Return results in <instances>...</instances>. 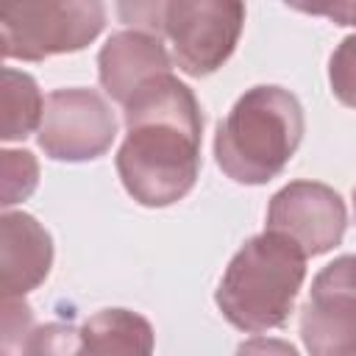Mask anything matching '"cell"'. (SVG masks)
I'll use <instances>...</instances> for the list:
<instances>
[{
	"instance_id": "2e32d148",
	"label": "cell",
	"mask_w": 356,
	"mask_h": 356,
	"mask_svg": "<svg viewBox=\"0 0 356 356\" xmlns=\"http://www.w3.org/2000/svg\"><path fill=\"white\" fill-rule=\"evenodd\" d=\"M78 350H81V331L61 323L33 328L25 342V353H78Z\"/></svg>"
},
{
	"instance_id": "4fadbf2b",
	"label": "cell",
	"mask_w": 356,
	"mask_h": 356,
	"mask_svg": "<svg viewBox=\"0 0 356 356\" xmlns=\"http://www.w3.org/2000/svg\"><path fill=\"white\" fill-rule=\"evenodd\" d=\"M0 203L11 209L14 203L31 197L39 184V161L31 150H3L0 153Z\"/></svg>"
},
{
	"instance_id": "6da1fadb",
	"label": "cell",
	"mask_w": 356,
	"mask_h": 356,
	"mask_svg": "<svg viewBox=\"0 0 356 356\" xmlns=\"http://www.w3.org/2000/svg\"><path fill=\"white\" fill-rule=\"evenodd\" d=\"M122 122L117 175L125 192L147 209L186 197L200 175L203 114L195 92L172 72L153 75L122 103Z\"/></svg>"
},
{
	"instance_id": "7a4b0ae2",
	"label": "cell",
	"mask_w": 356,
	"mask_h": 356,
	"mask_svg": "<svg viewBox=\"0 0 356 356\" xmlns=\"http://www.w3.org/2000/svg\"><path fill=\"white\" fill-rule=\"evenodd\" d=\"M306 259L303 248L286 234L267 228L264 234L250 236L220 278L214 295L217 309L245 334L281 328L303 286Z\"/></svg>"
},
{
	"instance_id": "7c38bea8",
	"label": "cell",
	"mask_w": 356,
	"mask_h": 356,
	"mask_svg": "<svg viewBox=\"0 0 356 356\" xmlns=\"http://www.w3.org/2000/svg\"><path fill=\"white\" fill-rule=\"evenodd\" d=\"M44 117V97L33 75L3 67V139L17 142L39 131Z\"/></svg>"
},
{
	"instance_id": "5bb4252c",
	"label": "cell",
	"mask_w": 356,
	"mask_h": 356,
	"mask_svg": "<svg viewBox=\"0 0 356 356\" xmlns=\"http://www.w3.org/2000/svg\"><path fill=\"white\" fill-rule=\"evenodd\" d=\"M331 92L342 106L356 108V33L345 36L328 61Z\"/></svg>"
},
{
	"instance_id": "5b68a950",
	"label": "cell",
	"mask_w": 356,
	"mask_h": 356,
	"mask_svg": "<svg viewBox=\"0 0 356 356\" xmlns=\"http://www.w3.org/2000/svg\"><path fill=\"white\" fill-rule=\"evenodd\" d=\"M245 0H167L164 36L181 72L203 78L217 72L239 44Z\"/></svg>"
},
{
	"instance_id": "30bf717a",
	"label": "cell",
	"mask_w": 356,
	"mask_h": 356,
	"mask_svg": "<svg viewBox=\"0 0 356 356\" xmlns=\"http://www.w3.org/2000/svg\"><path fill=\"white\" fill-rule=\"evenodd\" d=\"M170 70H172V58L164 50L161 36L136 28L111 33L97 53L100 86L117 103H125L145 81Z\"/></svg>"
},
{
	"instance_id": "ac0fdd59",
	"label": "cell",
	"mask_w": 356,
	"mask_h": 356,
	"mask_svg": "<svg viewBox=\"0 0 356 356\" xmlns=\"http://www.w3.org/2000/svg\"><path fill=\"white\" fill-rule=\"evenodd\" d=\"M289 8L312 17H328L334 25H350L356 0H284Z\"/></svg>"
},
{
	"instance_id": "3957f363",
	"label": "cell",
	"mask_w": 356,
	"mask_h": 356,
	"mask_svg": "<svg viewBox=\"0 0 356 356\" xmlns=\"http://www.w3.org/2000/svg\"><path fill=\"white\" fill-rule=\"evenodd\" d=\"M303 106L292 92L253 86L217 125L214 156L231 181L259 186L284 172L303 142Z\"/></svg>"
},
{
	"instance_id": "8992f818",
	"label": "cell",
	"mask_w": 356,
	"mask_h": 356,
	"mask_svg": "<svg viewBox=\"0 0 356 356\" xmlns=\"http://www.w3.org/2000/svg\"><path fill=\"white\" fill-rule=\"evenodd\" d=\"M39 147L56 161H92L117 136V117L95 89H56L44 97Z\"/></svg>"
},
{
	"instance_id": "d6986e66",
	"label": "cell",
	"mask_w": 356,
	"mask_h": 356,
	"mask_svg": "<svg viewBox=\"0 0 356 356\" xmlns=\"http://www.w3.org/2000/svg\"><path fill=\"white\" fill-rule=\"evenodd\" d=\"M353 214H356V189H353Z\"/></svg>"
},
{
	"instance_id": "ffe728a7",
	"label": "cell",
	"mask_w": 356,
	"mask_h": 356,
	"mask_svg": "<svg viewBox=\"0 0 356 356\" xmlns=\"http://www.w3.org/2000/svg\"><path fill=\"white\" fill-rule=\"evenodd\" d=\"M350 25H356V11H353V19H350Z\"/></svg>"
},
{
	"instance_id": "e0dca14e",
	"label": "cell",
	"mask_w": 356,
	"mask_h": 356,
	"mask_svg": "<svg viewBox=\"0 0 356 356\" xmlns=\"http://www.w3.org/2000/svg\"><path fill=\"white\" fill-rule=\"evenodd\" d=\"M31 331H33V314L25 298H3V350L14 353L17 337H22V350H25Z\"/></svg>"
},
{
	"instance_id": "277c9868",
	"label": "cell",
	"mask_w": 356,
	"mask_h": 356,
	"mask_svg": "<svg viewBox=\"0 0 356 356\" xmlns=\"http://www.w3.org/2000/svg\"><path fill=\"white\" fill-rule=\"evenodd\" d=\"M106 25L103 0H0L3 58L44 61L78 53Z\"/></svg>"
},
{
	"instance_id": "8fae6325",
	"label": "cell",
	"mask_w": 356,
	"mask_h": 356,
	"mask_svg": "<svg viewBox=\"0 0 356 356\" xmlns=\"http://www.w3.org/2000/svg\"><path fill=\"white\" fill-rule=\"evenodd\" d=\"M150 323L128 309H100L81 328V353H150Z\"/></svg>"
},
{
	"instance_id": "ba28073f",
	"label": "cell",
	"mask_w": 356,
	"mask_h": 356,
	"mask_svg": "<svg viewBox=\"0 0 356 356\" xmlns=\"http://www.w3.org/2000/svg\"><path fill=\"white\" fill-rule=\"evenodd\" d=\"M267 228L295 239L306 256H320L342 242L348 209L331 186L317 181H292L270 197Z\"/></svg>"
},
{
	"instance_id": "52a82bcc",
	"label": "cell",
	"mask_w": 356,
	"mask_h": 356,
	"mask_svg": "<svg viewBox=\"0 0 356 356\" xmlns=\"http://www.w3.org/2000/svg\"><path fill=\"white\" fill-rule=\"evenodd\" d=\"M300 339L314 356L356 353V253L325 264L300 309Z\"/></svg>"
},
{
	"instance_id": "9a60e30c",
	"label": "cell",
	"mask_w": 356,
	"mask_h": 356,
	"mask_svg": "<svg viewBox=\"0 0 356 356\" xmlns=\"http://www.w3.org/2000/svg\"><path fill=\"white\" fill-rule=\"evenodd\" d=\"M117 17L128 28L164 36L167 0H117Z\"/></svg>"
},
{
	"instance_id": "9c48e42d",
	"label": "cell",
	"mask_w": 356,
	"mask_h": 356,
	"mask_svg": "<svg viewBox=\"0 0 356 356\" xmlns=\"http://www.w3.org/2000/svg\"><path fill=\"white\" fill-rule=\"evenodd\" d=\"M53 267V239L47 228L25 214L8 211L0 217V286L3 298H25Z\"/></svg>"
}]
</instances>
